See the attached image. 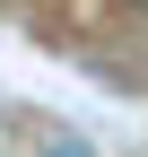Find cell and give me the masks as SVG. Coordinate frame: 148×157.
<instances>
[{"label":"cell","mask_w":148,"mask_h":157,"mask_svg":"<svg viewBox=\"0 0 148 157\" xmlns=\"http://www.w3.org/2000/svg\"><path fill=\"white\" fill-rule=\"evenodd\" d=\"M52 157H87V148H79V140H52Z\"/></svg>","instance_id":"6da1fadb"},{"label":"cell","mask_w":148,"mask_h":157,"mask_svg":"<svg viewBox=\"0 0 148 157\" xmlns=\"http://www.w3.org/2000/svg\"><path fill=\"white\" fill-rule=\"evenodd\" d=\"M122 9H139V17H148V0H122Z\"/></svg>","instance_id":"7a4b0ae2"}]
</instances>
